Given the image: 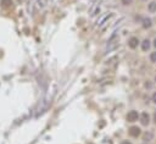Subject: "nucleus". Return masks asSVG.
<instances>
[{"instance_id": "nucleus-11", "label": "nucleus", "mask_w": 156, "mask_h": 144, "mask_svg": "<svg viewBox=\"0 0 156 144\" xmlns=\"http://www.w3.org/2000/svg\"><path fill=\"white\" fill-rule=\"evenodd\" d=\"M151 101H153L154 104H156V92H154L153 95H151Z\"/></svg>"}, {"instance_id": "nucleus-1", "label": "nucleus", "mask_w": 156, "mask_h": 144, "mask_svg": "<svg viewBox=\"0 0 156 144\" xmlns=\"http://www.w3.org/2000/svg\"><path fill=\"white\" fill-rule=\"evenodd\" d=\"M139 116H140V114H139V112L137 111V110H131V111L127 114L126 119H127L128 122L133 123V122H135V121L139 120Z\"/></svg>"}, {"instance_id": "nucleus-9", "label": "nucleus", "mask_w": 156, "mask_h": 144, "mask_svg": "<svg viewBox=\"0 0 156 144\" xmlns=\"http://www.w3.org/2000/svg\"><path fill=\"white\" fill-rule=\"evenodd\" d=\"M149 59H150L151 62H154V64H155V62H156V51H153V53L150 54Z\"/></svg>"}, {"instance_id": "nucleus-8", "label": "nucleus", "mask_w": 156, "mask_h": 144, "mask_svg": "<svg viewBox=\"0 0 156 144\" xmlns=\"http://www.w3.org/2000/svg\"><path fill=\"white\" fill-rule=\"evenodd\" d=\"M148 11L150 13H155L156 12V1H151L148 4Z\"/></svg>"}, {"instance_id": "nucleus-3", "label": "nucleus", "mask_w": 156, "mask_h": 144, "mask_svg": "<svg viewBox=\"0 0 156 144\" xmlns=\"http://www.w3.org/2000/svg\"><path fill=\"white\" fill-rule=\"evenodd\" d=\"M128 134L133 138H138L141 134V129L138 127V126H132V127L128 129Z\"/></svg>"}, {"instance_id": "nucleus-2", "label": "nucleus", "mask_w": 156, "mask_h": 144, "mask_svg": "<svg viewBox=\"0 0 156 144\" xmlns=\"http://www.w3.org/2000/svg\"><path fill=\"white\" fill-rule=\"evenodd\" d=\"M139 121H140V123L141 126H149L150 123V115H149V112H141L140 116H139Z\"/></svg>"}, {"instance_id": "nucleus-5", "label": "nucleus", "mask_w": 156, "mask_h": 144, "mask_svg": "<svg viewBox=\"0 0 156 144\" xmlns=\"http://www.w3.org/2000/svg\"><path fill=\"white\" fill-rule=\"evenodd\" d=\"M140 45H141V50H143L144 53H146V51L150 50V48H151V42H150L148 38H145L143 42L140 43Z\"/></svg>"}, {"instance_id": "nucleus-14", "label": "nucleus", "mask_w": 156, "mask_h": 144, "mask_svg": "<svg viewBox=\"0 0 156 144\" xmlns=\"http://www.w3.org/2000/svg\"><path fill=\"white\" fill-rule=\"evenodd\" d=\"M154 122L156 123V112H155V114H154Z\"/></svg>"}, {"instance_id": "nucleus-10", "label": "nucleus", "mask_w": 156, "mask_h": 144, "mask_svg": "<svg viewBox=\"0 0 156 144\" xmlns=\"http://www.w3.org/2000/svg\"><path fill=\"white\" fill-rule=\"evenodd\" d=\"M121 3H122L125 6H127V5H131V4L133 3V0H121Z\"/></svg>"}, {"instance_id": "nucleus-13", "label": "nucleus", "mask_w": 156, "mask_h": 144, "mask_svg": "<svg viewBox=\"0 0 156 144\" xmlns=\"http://www.w3.org/2000/svg\"><path fill=\"white\" fill-rule=\"evenodd\" d=\"M153 45L156 48V37H155V39H154V42H153Z\"/></svg>"}, {"instance_id": "nucleus-6", "label": "nucleus", "mask_w": 156, "mask_h": 144, "mask_svg": "<svg viewBox=\"0 0 156 144\" xmlns=\"http://www.w3.org/2000/svg\"><path fill=\"white\" fill-rule=\"evenodd\" d=\"M141 23H143V27L145 29H148V28H151L153 21H151V19H149V17H144L143 21H141Z\"/></svg>"}, {"instance_id": "nucleus-12", "label": "nucleus", "mask_w": 156, "mask_h": 144, "mask_svg": "<svg viewBox=\"0 0 156 144\" xmlns=\"http://www.w3.org/2000/svg\"><path fill=\"white\" fill-rule=\"evenodd\" d=\"M121 144H132V143H131L129 141H122V142H121Z\"/></svg>"}, {"instance_id": "nucleus-4", "label": "nucleus", "mask_w": 156, "mask_h": 144, "mask_svg": "<svg viewBox=\"0 0 156 144\" xmlns=\"http://www.w3.org/2000/svg\"><path fill=\"white\" fill-rule=\"evenodd\" d=\"M139 44H140V42H139V39L137 37H131L129 39H128V47H129L131 49L138 48Z\"/></svg>"}, {"instance_id": "nucleus-7", "label": "nucleus", "mask_w": 156, "mask_h": 144, "mask_svg": "<svg viewBox=\"0 0 156 144\" xmlns=\"http://www.w3.org/2000/svg\"><path fill=\"white\" fill-rule=\"evenodd\" d=\"M153 138H154V133L153 132H145L143 134V141L144 142H150V141H153Z\"/></svg>"}, {"instance_id": "nucleus-15", "label": "nucleus", "mask_w": 156, "mask_h": 144, "mask_svg": "<svg viewBox=\"0 0 156 144\" xmlns=\"http://www.w3.org/2000/svg\"><path fill=\"white\" fill-rule=\"evenodd\" d=\"M141 1H148V0H141Z\"/></svg>"}, {"instance_id": "nucleus-16", "label": "nucleus", "mask_w": 156, "mask_h": 144, "mask_svg": "<svg viewBox=\"0 0 156 144\" xmlns=\"http://www.w3.org/2000/svg\"><path fill=\"white\" fill-rule=\"evenodd\" d=\"M155 82H156V76H155Z\"/></svg>"}]
</instances>
